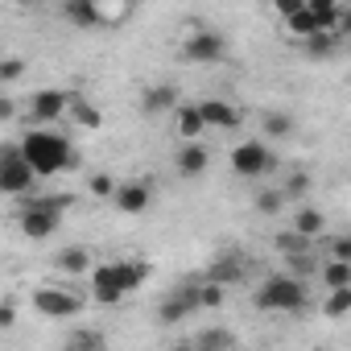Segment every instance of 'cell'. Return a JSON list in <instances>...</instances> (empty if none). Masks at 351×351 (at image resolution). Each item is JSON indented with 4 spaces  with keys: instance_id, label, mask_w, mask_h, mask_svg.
I'll use <instances>...</instances> for the list:
<instances>
[{
    "instance_id": "6",
    "label": "cell",
    "mask_w": 351,
    "mask_h": 351,
    "mask_svg": "<svg viewBox=\"0 0 351 351\" xmlns=\"http://www.w3.org/2000/svg\"><path fill=\"white\" fill-rule=\"evenodd\" d=\"M228 54V42H223V34H215V29H195L191 38H186V46H182V58L186 62H219Z\"/></svg>"
},
{
    "instance_id": "13",
    "label": "cell",
    "mask_w": 351,
    "mask_h": 351,
    "mask_svg": "<svg viewBox=\"0 0 351 351\" xmlns=\"http://www.w3.org/2000/svg\"><path fill=\"white\" fill-rule=\"evenodd\" d=\"M207 161H211L207 145H203V141H186L182 153H178V173H186V178H199V173L207 169Z\"/></svg>"
},
{
    "instance_id": "27",
    "label": "cell",
    "mask_w": 351,
    "mask_h": 351,
    "mask_svg": "<svg viewBox=\"0 0 351 351\" xmlns=\"http://www.w3.org/2000/svg\"><path fill=\"white\" fill-rule=\"evenodd\" d=\"M116 191H120V182L112 178V173H95L91 178V195L95 199H116Z\"/></svg>"
},
{
    "instance_id": "38",
    "label": "cell",
    "mask_w": 351,
    "mask_h": 351,
    "mask_svg": "<svg viewBox=\"0 0 351 351\" xmlns=\"http://www.w3.org/2000/svg\"><path fill=\"white\" fill-rule=\"evenodd\" d=\"M13 322H17V314H13V306H0V326H5V330H9Z\"/></svg>"
},
{
    "instance_id": "30",
    "label": "cell",
    "mask_w": 351,
    "mask_h": 351,
    "mask_svg": "<svg viewBox=\"0 0 351 351\" xmlns=\"http://www.w3.org/2000/svg\"><path fill=\"white\" fill-rule=\"evenodd\" d=\"M104 5V13H108V25H116L128 9H136V0H99Z\"/></svg>"
},
{
    "instance_id": "3",
    "label": "cell",
    "mask_w": 351,
    "mask_h": 351,
    "mask_svg": "<svg viewBox=\"0 0 351 351\" xmlns=\"http://www.w3.org/2000/svg\"><path fill=\"white\" fill-rule=\"evenodd\" d=\"M71 207V195L62 199H34L25 211H21V232L29 236V240H46V236H54L58 232V219H62V211Z\"/></svg>"
},
{
    "instance_id": "35",
    "label": "cell",
    "mask_w": 351,
    "mask_h": 351,
    "mask_svg": "<svg viewBox=\"0 0 351 351\" xmlns=\"http://www.w3.org/2000/svg\"><path fill=\"white\" fill-rule=\"evenodd\" d=\"M273 9H277L281 17H293V13H302V9H306V0H273Z\"/></svg>"
},
{
    "instance_id": "1",
    "label": "cell",
    "mask_w": 351,
    "mask_h": 351,
    "mask_svg": "<svg viewBox=\"0 0 351 351\" xmlns=\"http://www.w3.org/2000/svg\"><path fill=\"white\" fill-rule=\"evenodd\" d=\"M21 153H25V161L42 173V178H50V173H62V169H75V165H79L75 145H71L62 132H50V128H34V132H25Z\"/></svg>"
},
{
    "instance_id": "26",
    "label": "cell",
    "mask_w": 351,
    "mask_h": 351,
    "mask_svg": "<svg viewBox=\"0 0 351 351\" xmlns=\"http://www.w3.org/2000/svg\"><path fill=\"white\" fill-rule=\"evenodd\" d=\"M236 339H232V330H203L199 339H195V347L199 351H207V347H232Z\"/></svg>"
},
{
    "instance_id": "8",
    "label": "cell",
    "mask_w": 351,
    "mask_h": 351,
    "mask_svg": "<svg viewBox=\"0 0 351 351\" xmlns=\"http://www.w3.org/2000/svg\"><path fill=\"white\" fill-rule=\"evenodd\" d=\"M91 293L99 306H116L128 289L120 285V261H108V265H95L91 269Z\"/></svg>"
},
{
    "instance_id": "15",
    "label": "cell",
    "mask_w": 351,
    "mask_h": 351,
    "mask_svg": "<svg viewBox=\"0 0 351 351\" xmlns=\"http://www.w3.org/2000/svg\"><path fill=\"white\" fill-rule=\"evenodd\" d=\"M145 112H169L173 104H178V91L173 87H165V83H153V87H145Z\"/></svg>"
},
{
    "instance_id": "25",
    "label": "cell",
    "mask_w": 351,
    "mask_h": 351,
    "mask_svg": "<svg viewBox=\"0 0 351 351\" xmlns=\"http://www.w3.org/2000/svg\"><path fill=\"white\" fill-rule=\"evenodd\" d=\"M265 132H269V136H289V132H293V120H289L285 112H269V116H265Z\"/></svg>"
},
{
    "instance_id": "9",
    "label": "cell",
    "mask_w": 351,
    "mask_h": 351,
    "mask_svg": "<svg viewBox=\"0 0 351 351\" xmlns=\"http://www.w3.org/2000/svg\"><path fill=\"white\" fill-rule=\"evenodd\" d=\"M79 306H83V302H79L71 289H54V285H46V289L34 293V310L46 314V318H75Z\"/></svg>"
},
{
    "instance_id": "14",
    "label": "cell",
    "mask_w": 351,
    "mask_h": 351,
    "mask_svg": "<svg viewBox=\"0 0 351 351\" xmlns=\"http://www.w3.org/2000/svg\"><path fill=\"white\" fill-rule=\"evenodd\" d=\"M203 128H207L203 108H199V104H182V108H178V132H182V141H199Z\"/></svg>"
},
{
    "instance_id": "31",
    "label": "cell",
    "mask_w": 351,
    "mask_h": 351,
    "mask_svg": "<svg viewBox=\"0 0 351 351\" xmlns=\"http://www.w3.org/2000/svg\"><path fill=\"white\" fill-rule=\"evenodd\" d=\"M306 46H310V54H314V58H326V54H330V46H335V42H330V29H318L314 38H306Z\"/></svg>"
},
{
    "instance_id": "22",
    "label": "cell",
    "mask_w": 351,
    "mask_h": 351,
    "mask_svg": "<svg viewBox=\"0 0 351 351\" xmlns=\"http://www.w3.org/2000/svg\"><path fill=\"white\" fill-rule=\"evenodd\" d=\"M71 116H75V120H79L83 128H99V124H104V112H99L95 104L79 99V95H75V104H71Z\"/></svg>"
},
{
    "instance_id": "32",
    "label": "cell",
    "mask_w": 351,
    "mask_h": 351,
    "mask_svg": "<svg viewBox=\"0 0 351 351\" xmlns=\"http://www.w3.org/2000/svg\"><path fill=\"white\" fill-rule=\"evenodd\" d=\"M281 203H285V195H281V191H261V195H256V207H261L265 215H277V211H281Z\"/></svg>"
},
{
    "instance_id": "33",
    "label": "cell",
    "mask_w": 351,
    "mask_h": 351,
    "mask_svg": "<svg viewBox=\"0 0 351 351\" xmlns=\"http://www.w3.org/2000/svg\"><path fill=\"white\" fill-rule=\"evenodd\" d=\"M314 269V261L306 256V252H289V273H298V277H306Z\"/></svg>"
},
{
    "instance_id": "28",
    "label": "cell",
    "mask_w": 351,
    "mask_h": 351,
    "mask_svg": "<svg viewBox=\"0 0 351 351\" xmlns=\"http://www.w3.org/2000/svg\"><path fill=\"white\" fill-rule=\"evenodd\" d=\"M236 277H240V261H232V256H223V261L211 269V281H223V285H228V281H236Z\"/></svg>"
},
{
    "instance_id": "17",
    "label": "cell",
    "mask_w": 351,
    "mask_h": 351,
    "mask_svg": "<svg viewBox=\"0 0 351 351\" xmlns=\"http://www.w3.org/2000/svg\"><path fill=\"white\" fill-rule=\"evenodd\" d=\"M54 265H58L62 273H87V269H91V252H87V248H62V252L54 256Z\"/></svg>"
},
{
    "instance_id": "5",
    "label": "cell",
    "mask_w": 351,
    "mask_h": 351,
    "mask_svg": "<svg viewBox=\"0 0 351 351\" xmlns=\"http://www.w3.org/2000/svg\"><path fill=\"white\" fill-rule=\"evenodd\" d=\"M273 165H277V157L265 149V141H244L232 149V169L240 178H265Z\"/></svg>"
},
{
    "instance_id": "21",
    "label": "cell",
    "mask_w": 351,
    "mask_h": 351,
    "mask_svg": "<svg viewBox=\"0 0 351 351\" xmlns=\"http://www.w3.org/2000/svg\"><path fill=\"white\" fill-rule=\"evenodd\" d=\"M293 232H302L306 240H314V236H322V215H318L314 207H302V211L293 215Z\"/></svg>"
},
{
    "instance_id": "20",
    "label": "cell",
    "mask_w": 351,
    "mask_h": 351,
    "mask_svg": "<svg viewBox=\"0 0 351 351\" xmlns=\"http://www.w3.org/2000/svg\"><path fill=\"white\" fill-rule=\"evenodd\" d=\"M306 5L314 9V17H318V25H322V29H335V25H343L339 0H306Z\"/></svg>"
},
{
    "instance_id": "37",
    "label": "cell",
    "mask_w": 351,
    "mask_h": 351,
    "mask_svg": "<svg viewBox=\"0 0 351 351\" xmlns=\"http://www.w3.org/2000/svg\"><path fill=\"white\" fill-rule=\"evenodd\" d=\"M330 256H339V261H351V236H343V240H330Z\"/></svg>"
},
{
    "instance_id": "11",
    "label": "cell",
    "mask_w": 351,
    "mask_h": 351,
    "mask_svg": "<svg viewBox=\"0 0 351 351\" xmlns=\"http://www.w3.org/2000/svg\"><path fill=\"white\" fill-rule=\"evenodd\" d=\"M149 203H153V191H149V182H124V186L116 191V207H120L124 215H141Z\"/></svg>"
},
{
    "instance_id": "12",
    "label": "cell",
    "mask_w": 351,
    "mask_h": 351,
    "mask_svg": "<svg viewBox=\"0 0 351 351\" xmlns=\"http://www.w3.org/2000/svg\"><path fill=\"white\" fill-rule=\"evenodd\" d=\"M199 108H203L207 128H236V124H240V108L228 104V99H203Z\"/></svg>"
},
{
    "instance_id": "36",
    "label": "cell",
    "mask_w": 351,
    "mask_h": 351,
    "mask_svg": "<svg viewBox=\"0 0 351 351\" xmlns=\"http://www.w3.org/2000/svg\"><path fill=\"white\" fill-rule=\"evenodd\" d=\"M21 75V62L17 58H5V62H0V83H13Z\"/></svg>"
},
{
    "instance_id": "18",
    "label": "cell",
    "mask_w": 351,
    "mask_h": 351,
    "mask_svg": "<svg viewBox=\"0 0 351 351\" xmlns=\"http://www.w3.org/2000/svg\"><path fill=\"white\" fill-rule=\"evenodd\" d=\"M149 281V265L145 261H120V285L132 293V289H141Z\"/></svg>"
},
{
    "instance_id": "24",
    "label": "cell",
    "mask_w": 351,
    "mask_h": 351,
    "mask_svg": "<svg viewBox=\"0 0 351 351\" xmlns=\"http://www.w3.org/2000/svg\"><path fill=\"white\" fill-rule=\"evenodd\" d=\"M219 306H223V281L199 285V310H219Z\"/></svg>"
},
{
    "instance_id": "34",
    "label": "cell",
    "mask_w": 351,
    "mask_h": 351,
    "mask_svg": "<svg viewBox=\"0 0 351 351\" xmlns=\"http://www.w3.org/2000/svg\"><path fill=\"white\" fill-rule=\"evenodd\" d=\"M306 191H310V173H293L285 182V195H306Z\"/></svg>"
},
{
    "instance_id": "7",
    "label": "cell",
    "mask_w": 351,
    "mask_h": 351,
    "mask_svg": "<svg viewBox=\"0 0 351 351\" xmlns=\"http://www.w3.org/2000/svg\"><path fill=\"white\" fill-rule=\"evenodd\" d=\"M71 104H75V95H66V91H58V87H46V91H38V95L29 99V120H38V124L62 120V116L71 112Z\"/></svg>"
},
{
    "instance_id": "19",
    "label": "cell",
    "mask_w": 351,
    "mask_h": 351,
    "mask_svg": "<svg viewBox=\"0 0 351 351\" xmlns=\"http://www.w3.org/2000/svg\"><path fill=\"white\" fill-rule=\"evenodd\" d=\"M322 310H326V318H343V314H351V285H335V289L326 293Z\"/></svg>"
},
{
    "instance_id": "16",
    "label": "cell",
    "mask_w": 351,
    "mask_h": 351,
    "mask_svg": "<svg viewBox=\"0 0 351 351\" xmlns=\"http://www.w3.org/2000/svg\"><path fill=\"white\" fill-rule=\"evenodd\" d=\"M285 29H289L293 38H302V42H306V38H314V34H318L322 25H318V17H314V9L306 5L302 13H293V17H285Z\"/></svg>"
},
{
    "instance_id": "29",
    "label": "cell",
    "mask_w": 351,
    "mask_h": 351,
    "mask_svg": "<svg viewBox=\"0 0 351 351\" xmlns=\"http://www.w3.org/2000/svg\"><path fill=\"white\" fill-rule=\"evenodd\" d=\"M83 347H104V335L99 330H83V335L66 339V351H83Z\"/></svg>"
},
{
    "instance_id": "4",
    "label": "cell",
    "mask_w": 351,
    "mask_h": 351,
    "mask_svg": "<svg viewBox=\"0 0 351 351\" xmlns=\"http://www.w3.org/2000/svg\"><path fill=\"white\" fill-rule=\"evenodd\" d=\"M38 178H42V173L25 161L21 145H5V161H0V191H5V195H25V191H34Z\"/></svg>"
},
{
    "instance_id": "39",
    "label": "cell",
    "mask_w": 351,
    "mask_h": 351,
    "mask_svg": "<svg viewBox=\"0 0 351 351\" xmlns=\"http://www.w3.org/2000/svg\"><path fill=\"white\" fill-rule=\"evenodd\" d=\"M343 29H347V38H351V13H347V17H343Z\"/></svg>"
},
{
    "instance_id": "2",
    "label": "cell",
    "mask_w": 351,
    "mask_h": 351,
    "mask_svg": "<svg viewBox=\"0 0 351 351\" xmlns=\"http://www.w3.org/2000/svg\"><path fill=\"white\" fill-rule=\"evenodd\" d=\"M310 293H306V281L298 273H281V277H269L261 289H256V306L261 310H281V314H298L306 310Z\"/></svg>"
},
{
    "instance_id": "40",
    "label": "cell",
    "mask_w": 351,
    "mask_h": 351,
    "mask_svg": "<svg viewBox=\"0 0 351 351\" xmlns=\"http://www.w3.org/2000/svg\"><path fill=\"white\" fill-rule=\"evenodd\" d=\"M13 5H34V0H13Z\"/></svg>"
},
{
    "instance_id": "23",
    "label": "cell",
    "mask_w": 351,
    "mask_h": 351,
    "mask_svg": "<svg viewBox=\"0 0 351 351\" xmlns=\"http://www.w3.org/2000/svg\"><path fill=\"white\" fill-rule=\"evenodd\" d=\"M322 277H326V285H330V289H335V285H351V261L330 256V261H326V269H322Z\"/></svg>"
},
{
    "instance_id": "10",
    "label": "cell",
    "mask_w": 351,
    "mask_h": 351,
    "mask_svg": "<svg viewBox=\"0 0 351 351\" xmlns=\"http://www.w3.org/2000/svg\"><path fill=\"white\" fill-rule=\"evenodd\" d=\"M62 13L75 29H95V25H108V13L99 0H62Z\"/></svg>"
}]
</instances>
